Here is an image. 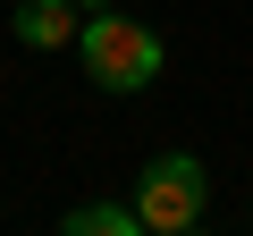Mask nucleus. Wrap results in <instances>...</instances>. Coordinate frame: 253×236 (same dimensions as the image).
Masks as SVG:
<instances>
[{
  "instance_id": "f257e3e1",
  "label": "nucleus",
  "mask_w": 253,
  "mask_h": 236,
  "mask_svg": "<svg viewBox=\"0 0 253 236\" xmlns=\"http://www.w3.org/2000/svg\"><path fill=\"white\" fill-rule=\"evenodd\" d=\"M76 51H84V76H93L101 93H144V84L161 76V59H169L152 26L118 17V9H93L84 34H76Z\"/></svg>"
},
{
  "instance_id": "f03ea898",
  "label": "nucleus",
  "mask_w": 253,
  "mask_h": 236,
  "mask_svg": "<svg viewBox=\"0 0 253 236\" xmlns=\"http://www.w3.org/2000/svg\"><path fill=\"white\" fill-rule=\"evenodd\" d=\"M135 211H144L152 236H186V228H203V211H211V169H203L194 152H161V160L135 177Z\"/></svg>"
},
{
  "instance_id": "7ed1b4c3",
  "label": "nucleus",
  "mask_w": 253,
  "mask_h": 236,
  "mask_svg": "<svg viewBox=\"0 0 253 236\" xmlns=\"http://www.w3.org/2000/svg\"><path fill=\"white\" fill-rule=\"evenodd\" d=\"M84 0H17V42L26 51H76Z\"/></svg>"
},
{
  "instance_id": "20e7f679",
  "label": "nucleus",
  "mask_w": 253,
  "mask_h": 236,
  "mask_svg": "<svg viewBox=\"0 0 253 236\" xmlns=\"http://www.w3.org/2000/svg\"><path fill=\"white\" fill-rule=\"evenodd\" d=\"M59 228L68 236H144V211L135 202H76Z\"/></svg>"
}]
</instances>
